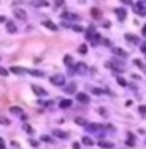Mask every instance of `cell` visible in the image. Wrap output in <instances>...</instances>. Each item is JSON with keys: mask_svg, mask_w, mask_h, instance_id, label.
<instances>
[{"mask_svg": "<svg viewBox=\"0 0 146 149\" xmlns=\"http://www.w3.org/2000/svg\"><path fill=\"white\" fill-rule=\"evenodd\" d=\"M131 104H132V102H131V100H128V102L126 103V106H128V107H129V106H131Z\"/></svg>", "mask_w": 146, "mask_h": 149, "instance_id": "cell-49", "label": "cell"}, {"mask_svg": "<svg viewBox=\"0 0 146 149\" xmlns=\"http://www.w3.org/2000/svg\"><path fill=\"white\" fill-rule=\"evenodd\" d=\"M122 3H124V4H128V5H131L132 4V1H131V0H120Z\"/></svg>", "mask_w": 146, "mask_h": 149, "instance_id": "cell-42", "label": "cell"}, {"mask_svg": "<svg viewBox=\"0 0 146 149\" xmlns=\"http://www.w3.org/2000/svg\"><path fill=\"white\" fill-rule=\"evenodd\" d=\"M8 74H9V72H8L6 68H4V67L0 66V76H3V77H6Z\"/></svg>", "mask_w": 146, "mask_h": 149, "instance_id": "cell-32", "label": "cell"}, {"mask_svg": "<svg viewBox=\"0 0 146 149\" xmlns=\"http://www.w3.org/2000/svg\"><path fill=\"white\" fill-rule=\"evenodd\" d=\"M135 12H136L137 14H140V16H146V6L144 5V3L138 1V3L136 4Z\"/></svg>", "mask_w": 146, "mask_h": 149, "instance_id": "cell-5", "label": "cell"}, {"mask_svg": "<svg viewBox=\"0 0 146 149\" xmlns=\"http://www.w3.org/2000/svg\"><path fill=\"white\" fill-rule=\"evenodd\" d=\"M72 147H73V149H80V144L78 143H73Z\"/></svg>", "mask_w": 146, "mask_h": 149, "instance_id": "cell-43", "label": "cell"}, {"mask_svg": "<svg viewBox=\"0 0 146 149\" xmlns=\"http://www.w3.org/2000/svg\"><path fill=\"white\" fill-rule=\"evenodd\" d=\"M27 73L32 74V76H37V77H42L44 76V72L37 71V70H27Z\"/></svg>", "mask_w": 146, "mask_h": 149, "instance_id": "cell-21", "label": "cell"}, {"mask_svg": "<svg viewBox=\"0 0 146 149\" xmlns=\"http://www.w3.org/2000/svg\"><path fill=\"white\" fill-rule=\"evenodd\" d=\"M91 16L95 19H99L100 17H101V12L99 10V8H91Z\"/></svg>", "mask_w": 146, "mask_h": 149, "instance_id": "cell-19", "label": "cell"}, {"mask_svg": "<svg viewBox=\"0 0 146 149\" xmlns=\"http://www.w3.org/2000/svg\"><path fill=\"white\" fill-rule=\"evenodd\" d=\"M126 39H127L128 41H132V42H138V37L131 35V34H127V35H126Z\"/></svg>", "mask_w": 146, "mask_h": 149, "instance_id": "cell-28", "label": "cell"}, {"mask_svg": "<svg viewBox=\"0 0 146 149\" xmlns=\"http://www.w3.org/2000/svg\"><path fill=\"white\" fill-rule=\"evenodd\" d=\"M142 35H144V36H146V23L144 25V28H142Z\"/></svg>", "mask_w": 146, "mask_h": 149, "instance_id": "cell-44", "label": "cell"}, {"mask_svg": "<svg viewBox=\"0 0 146 149\" xmlns=\"http://www.w3.org/2000/svg\"><path fill=\"white\" fill-rule=\"evenodd\" d=\"M3 141H4V140H3V138H0V143H3Z\"/></svg>", "mask_w": 146, "mask_h": 149, "instance_id": "cell-50", "label": "cell"}, {"mask_svg": "<svg viewBox=\"0 0 146 149\" xmlns=\"http://www.w3.org/2000/svg\"><path fill=\"white\" fill-rule=\"evenodd\" d=\"M117 82H118L120 86H126V85H127V81L123 78V77H117Z\"/></svg>", "mask_w": 146, "mask_h": 149, "instance_id": "cell-33", "label": "cell"}, {"mask_svg": "<svg viewBox=\"0 0 146 149\" xmlns=\"http://www.w3.org/2000/svg\"><path fill=\"white\" fill-rule=\"evenodd\" d=\"M64 64L65 66H68V67H72V64H73V58L69 55V54H67V55H64Z\"/></svg>", "mask_w": 146, "mask_h": 149, "instance_id": "cell-20", "label": "cell"}, {"mask_svg": "<svg viewBox=\"0 0 146 149\" xmlns=\"http://www.w3.org/2000/svg\"><path fill=\"white\" fill-rule=\"evenodd\" d=\"M115 13H117L119 21H124V18L127 17V10L124 8H117L115 9Z\"/></svg>", "mask_w": 146, "mask_h": 149, "instance_id": "cell-10", "label": "cell"}, {"mask_svg": "<svg viewBox=\"0 0 146 149\" xmlns=\"http://www.w3.org/2000/svg\"><path fill=\"white\" fill-rule=\"evenodd\" d=\"M73 31L74 32H83V27L82 26H73Z\"/></svg>", "mask_w": 146, "mask_h": 149, "instance_id": "cell-34", "label": "cell"}, {"mask_svg": "<svg viewBox=\"0 0 146 149\" xmlns=\"http://www.w3.org/2000/svg\"><path fill=\"white\" fill-rule=\"evenodd\" d=\"M97 145H99L100 148H105V149H112V148H114V144H113V143H110V141H105V140L99 141Z\"/></svg>", "mask_w": 146, "mask_h": 149, "instance_id": "cell-15", "label": "cell"}, {"mask_svg": "<svg viewBox=\"0 0 146 149\" xmlns=\"http://www.w3.org/2000/svg\"><path fill=\"white\" fill-rule=\"evenodd\" d=\"M92 93H94L95 95H100V94H103V91L100 90V89H94V90H92Z\"/></svg>", "mask_w": 146, "mask_h": 149, "instance_id": "cell-38", "label": "cell"}, {"mask_svg": "<svg viewBox=\"0 0 146 149\" xmlns=\"http://www.w3.org/2000/svg\"><path fill=\"white\" fill-rule=\"evenodd\" d=\"M99 113H100V114H103V116H108V113L105 112L104 108H99Z\"/></svg>", "mask_w": 146, "mask_h": 149, "instance_id": "cell-39", "label": "cell"}, {"mask_svg": "<svg viewBox=\"0 0 146 149\" xmlns=\"http://www.w3.org/2000/svg\"><path fill=\"white\" fill-rule=\"evenodd\" d=\"M133 141H135V140L129 139V140H127V141H126V144H128L129 147H133V145H135V143H133Z\"/></svg>", "mask_w": 146, "mask_h": 149, "instance_id": "cell-40", "label": "cell"}, {"mask_svg": "<svg viewBox=\"0 0 146 149\" xmlns=\"http://www.w3.org/2000/svg\"><path fill=\"white\" fill-rule=\"evenodd\" d=\"M104 27H110V22H104Z\"/></svg>", "mask_w": 146, "mask_h": 149, "instance_id": "cell-46", "label": "cell"}, {"mask_svg": "<svg viewBox=\"0 0 146 149\" xmlns=\"http://www.w3.org/2000/svg\"><path fill=\"white\" fill-rule=\"evenodd\" d=\"M76 89H77V85H76L74 82H71L69 85H67V86L64 87V91H65L67 94H74Z\"/></svg>", "mask_w": 146, "mask_h": 149, "instance_id": "cell-14", "label": "cell"}, {"mask_svg": "<svg viewBox=\"0 0 146 149\" xmlns=\"http://www.w3.org/2000/svg\"><path fill=\"white\" fill-rule=\"evenodd\" d=\"M76 98H77V100L81 102V103H88L90 102V96L86 93H78Z\"/></svg>", "mask_w": 146, "mask_h": 149, "instance_id": "cell-9", "label": "cell"}, {"mask_svg": "<svg viewBox=\"0 0 146 149\" xmlns=\"http://www.w3.org/2000/svg\"><path fill=\"white\" fill-rule=\"evenodd\" d=\"M76 71L78 72L80 74L86 73V71H87V66H86V63H83V62L77 63V64H76Z\"/></svg>", "mask_w": 146, "mask_h": 149, "instance_id": "cell-7", "label": "cell"}, {"mask_svg": "<svg viewBox=\"0 0 146 149\" xmlns=\"http://www.w3.org/2000/svg\"><path fill=\"white\" fill-rule=\"evenodd\" d=\"M132 77H133V78H137V80H140V78H141L140 76H137V74H133V76H132Z\"/></svg>", "mask_w": 146, "mask_h": 149, "instance_id": "cell-48", "label": "cell"}, {"mask_svg": "<svg viewBox=\"0 0 146 149\" xmlns=\"http://www.w3.org/2000/svg\"><path fill=\"white\" fill-rule=\"evenodd\" d=\"M9 112H10V113H13V114H22V108L13 106V107L9 108Z\"/></svg>", "mask_w": 146, "mask_h": 149, "instance_id": "cell-22", "label": "cell"}, {"mask_svg": "<svg viewBox=\"0 0 146 149\" xmlns=\"http://www.w3.org/2000/svg\"><path fill=\"white\" fill-rule=\"evenodd\" d=\"M94 34H95V30H94V27L91 26L87 31H86V39H87V40H91L92 36H94Z\"/></svg>", "mask_w": 146, "mask_h": 149, "instance_id": "cell-25", "label": "cell"}, {"mask_svg": "<svg viewBox=\"0 0 146 149\" xmlns=\"http://www.w3.org/2000/svg\"><path fill=\"white\" fill-rule=\"evenodd\" d=\"M50 82L55 86H63L65 82V77L60 73H57V74H54V76L50 77Z\"/></svg>", "mask_w": 146, "mask_h": 149, "instance_id": "cell-1", "label": "cell"}, {"mask_svg": "<svg viewBox=\"0 0 146 149\" xmlns=\"http://www.w3.org/2000/svg\"><path fill=\"white\" fill-rule=\"evenodd\" d=\"M138 111H140L141 113H146V106H140L138 107Z\"/></svg>", "mask_w": 146, "mask_h": 149, "instance_id": "cell-37", "label": "cell"}, {"mask_svg": "<svg viewBox=\"0 0 146 149\" xmlns=\"http://www.w3.org/2000/svg\"><path fill=\"white\" fill-rule=\"evenodd\" d=\"M71 106H72V100L71 99H63V100H60V103H59V107L61 109H65V108L71 107Z\"/></svg>", "mask_w": 146, "mask_h": 149, "instance_id": "cell-17", "label": "cell"}, {"mask_svg": "<svg viewBox=\"0 0 146 149\" xmlns=\"http://www.w3.org/2000/svg\"><path fill=\"white\" fill-rule=\"evenodd\" d=\"M13 14H14L15 18H18V19H21V21H26V19H27V13L23 10L22 8H15V9L13 10Z\"/></svg>", "mask_w": 146, "mask_h": 149, "instance_id": "cell-2", "label": "cell"}, {"mask_svg": "<svg viewBox=\"0 0 146 149\" xmlns=\"http://www.w3.org/2000/svg\"><path fill=\"white\" fill-rule=\"evenodd\" d=\"M78 51L81 54H86L87 53V45H86V44H81L80 48H78Z\"/></svg>", "mask_w": 146, "mask_h": 149, "instance_id": "cell-31", "label": "cell"}, {"mask_svg": "<svg viewBox=\"0 0 146 149\" xmlns=\"http://www.w3.org/2000/svg\"><path fill=\"white\" fill-rule=\"evenodd\" d=\"M28 143H29V145H32V147H38V143L36 140H33V139H29Z\"/></svg>", "mask_w": 146, "mask_h": 149, "instance_id": "cell-35", "label": "cell"}, {"mask_svg": "<svg viewBox=\"0 0 146 149\" xmlns=\"http://www.w3.org/2000/svg\"><path fill=\"white\" fill-rule=\"evenodd\" d=\"M133 63H135L136 66H138V67H140V68H141V70H142V71L146 73V67L142 64V62L140 61V59H135V61H133Z\"/></svg>", "mask_w": 146, "mask_h": 149, "instance_id": "cell-29", "label": "cell"}, {"mask_svg": "<svg viewBox=\"0 0 146 149\" xmlns=\"http://www.w3.org/2000/svg\"><path fill=\"white\" fill-rule=\"evenodd\" d=\"M22 129L25 130L27 134H33V132H35V131H33V129H32V126H31V125H28V123H23Z\"/></svg>", "mask_w": 146, "mask_h": 149, "instance_id": "cell-24", "label": "cell"}, {"mask_svg": "<svg viewBox=\"0 0 146 149\" xmlns=\"http://www.w3.org/2000/svg\"><path fill=\"white\" fill-rule=\"evenodd\" d=\"M61 18H63V19H69V21H72V19H78V16H77V14H72V13L64 12L63 14H61Z\"/></svg>", "mask_w": 146, "mask_h": 149, "instance_id": "cell-16", "label": "cell"}, {"mask_svg": "<svg viewBox=\"0 0 146 149\" xmlns=\"http://www.w3.org/2000/svg\"><path fill=\"white\" fill-rule=\"evenodd\" d=\"M113 53L117 54V55H119V57H123V58L127 57V53H126V51L123 50L122 48H115V49H113Z\"/></svg>", "mask_w": 146, "mask_h": 149, "instance_id": "cell-18", "label": "cell"}, {"mask_svg": "<svg viewBox=\"0 0 146 149\" xmlns=\"http://www.w3.org/2000/svg\"><path fill=\"white\" fill-rule=\"evenodd\" d=\"M29 5L35 6V8H42V6H49V3L46 0H32L29 1Z\"/></svg>", "mask_w": 146, "mask_h": 149, "instance_id": "cell-4", "label": "cell"}, {"mask_svg": "<svg viewBox=\"0 0 146 149\" xmlns=\"http://www.w3.org/2000/svg\"><path fill=\"white\" fill-rule=\"evenodd\" d=\"M9 70H10V72L14 73V74H23V73L27 72L26 68H23V67H18V66H13V67H10Z\"/></svg>", "mask_w": 146, "mask_h": 149, "instance_id": "cell-6", "label": "cell"}, {"mask_svg": "<svg viewBox=\"0 0 146 149\" xmlns=\"http://www.w3.org/2000/svg\"><path fill=\"white\" fill-rule=\"evenodd\" d=\"M6 19H5V17L4 16H0V23H3V22H5Z\"/></svg>", "mask_w": 146, "mask_h": 149, "instance_id": "cell-45", "label": "cell"}, {"mask_svg": "<svg viewBox=\"0 0 146 149\" xmlns=\"http://www.w3.org/2000/svg\"><path fill=\"white\" fill-rule=\"evenodd\" d=\"M53 135L59 138V139H67L68 138V134L65 131H61V130H54L53 131Z\"/></svg>", "mask_w": 146, "mask_h": 149, "instance_id": "cell-13", "label": "cell"}, {"mask_svg": "<svg viewBox=\"0 0 146 149\" xmlns=\"http://www.w3.org/2000/svg\"><path fill=\"white\" fill-rule=\"evenodd\" d=\"M6 31L9 34H15V32H17V26L14 25L13 21H9L6 23Z\"/></svg>", "mask_w": 146, "mask_h": 149, "instance_id": "cell-12", "label": "cell"}, {"mask_svg": "<svg viewBox=\"0 0 146 149\" xmlns=\"http://www.w3.org/2000/svg\"><path fill=\"white\" fill-rule=\"evenodd\" d=\"M42 26H45L46 28L51 30V31H58V26L54 23V22H51V21H44L42 22Z\"/></svg>", "mask_w": 146, "mask_h": 149, "instance_id": "cell-11", "label": "cell"}, {"mask_svg": "<svg viewBox=\"0 0 146 149\" xmlns=\"http://www.w3.org/2000/svg\"><path fill=\"white\" fill-rule=\"evenodd\" d=\"M141 51H142V53H146V42L141 44Z\"/></svg>", "mask_w": 146, "mask_h": 149, "instance_id": "cell-41", "label": "cell"}, {"mask_svg": "<svg viewBox=\"0 0 146 149\" xmlns=\"http://www.w3.org/2000/svg\"><path fill=\"white\" fill-rule=\"evenodd\" d=\"M74 122L77 125H80V126H86L87 125V121L85 120V118H82V117H76L74 118Z\"/></svg>", "mask_w": 146, "mask_h": 149, "instance_id": "cell-23", "label": "cell"}, {"mask_svg": "<svg viewBox=\"0 0 146 149\" xmlns=\"http://www.w3.org/2000/svg\"><path fill=\"white\" fill-rule=\"evenodd\" d=\"M82 141H83V144L85 145H94V141H92V139H90V138H87V136H83L82 138Z\"/></svg>", "mask_w": 146, "mask_h": 149, "instance_id": "cell-26", "label": "cell"}, {"mask_svg": "<svg viewBox=\"0 0 146 149\" xmlns=\"http://www.w3.org/2000/svg\"><path fill=\"white\" fill-rule=\"evenodd\" d=\"M40 140H41V141H45V143H54V140H53L49 135H41V136H40Z\"/></svg>", "mask_w": 146, "mask_h": 149, "instance_id": "cell-27", "label": "cell"}, {"mask_svg": "<svg viewBox=\"0 0 146 149\" xmlns=\"http://www.w3.org/2000/svg\"><path fill=\"white\" fill-rule=\"evenodd\" d=\"M101 129H105V126H101V125H96V123L86 125V130H87V131H92V132H95V131H99V130H101Z\"/></svg>", "mask_w": 146, "mask_h": 149, "instance_id": "cell-8", "label": "cell"}, {"mask_svg": "<svg viewBox=\"0 0 146 149\" xmlns=\"http://www.w3.org/2000/svg\"><path fill=\"white\" fill-rule=\"evenodd\" d=\"M31 89H32V91H33L36 95H38V96H45V95H48V91H46L44 87L38 86V85H31Z\"/></svg>", "mask_w": 146, "mask_h": 149, "instance_id": "cell-3", "label": "cell"}, {"mask_svg": "<svg viewBox=\"0 0 146 149\" xmlns=\"http://www.w3.org/2000/svg\"><path fill=\"white\" fill-rule=\"evenodd\" d=\"M64 4V0H55V6H61Z\"/></svg>", "mask_w": 146, "mask_h": 149, "instance_id": "cell-36", "label": "cell"}, {"mask_svg": "<svg viewBox=\"0 0 146 149\" xmlns=\"http://www.w3.org/2000/svg\"><path fill=\"white\" fill-rule=\"evenodd\" d=\"M0 149H5V144H4V141H3V143H0Z\"/></svg>", "mask_w": 146, "mask_h": 149, "instance_id": "cell-47", "label": "cell"}, {"mask_svg": "<svg viewBox=\"0 0 146 149\" xmlns=\"http://www.w3.org/2000/svg\"><path fill=\"white\" fill-rule=\"evenodd\" d=\"M0 125H4V126H8V125H10V121L8 120L6 117H4V116H0Z\"/></svg>", "mask_w": 146, "mask_h": 149, "instance_id": "cell-30", "label": "cell"}]
</instances>
